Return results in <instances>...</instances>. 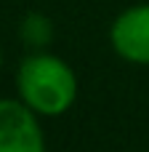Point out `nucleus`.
<instances>
[{"label": "nucleus", "instance_id": "obj_3", "mask_svg": "<svg viewBox=\"0 0 149 152\" xmlns=\"http://www.w3.org/2000/svg\"><path fill=\"white\" fill-rule=\"evenodd\" d=\"M115 51L136 64H149V5H133L123 11L112 24Z\"/></svg>", "mask_w": 149, "mask_h": 152}, {"label": "nucleus", "instance_id": "obj_2", "mask_svg": "<svg viewBox=\"0 0 149 152\" xmlns=\"http://www.w3.org/2000/svg\"><path fill=\"white\" fill-rule=\"evenodd\" d=\"M0 152H45L37 118L21 102L0 99Z\"/></svg>", "mask_w": 149, "mask_h": 152}, {"label": "nucleus", "instance_id": "obj_1", "mask_svg": "<svg viewBox=\"0 0 149 152\" xmlns=\"http://www.w3.org/2000/svg\"><path fill=\"white\" fill-rule=\"evenodd\" d=\"M16 86L21 94V102L40 115H61L72 107L77 96V80L67 61L35 53L21 61Z\"/></svg>", "mask_w": 149, "mask_h": 152}]
</instances>
